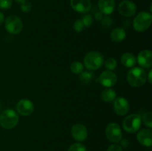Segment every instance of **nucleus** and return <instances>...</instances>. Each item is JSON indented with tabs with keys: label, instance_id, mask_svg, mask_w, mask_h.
Listing matches in <instances>:
<instances>
[{
	"label": "nucleus",
	"instance_id": "obj_1",
	"mask_svg": "<svg viewBox=\"0 0 152 151\" xmlns=\"http://www.w3.org/2000/svg\"><path fill=\"white\" fill-rule=\"evenodd\" d=\"M147 80V74L142 68H133L127 74V81L131 86L140 87L144 85Z\"/></svg>",
	"mask_w": 152,
	"mask_h": 151
},
{
	"label": "nucleus",
	"instance_id": "obj_2",
	"mask_svg": "<svg viewBox=\"0 0 152 151\" xmlns=\"http://www.w3.org/2000/svg\"><path fill=\"white\" fill-rule=\"evenodd\" d=\"M19 116L13 109H7L0 114V125L3 128L11 130L17 125Z\"/></svg>",
	"mask_w": 152,
	"mask_h": 151
},
{
	"label": "nucleus",
	"instance_id": "obj_3",
	"mask_svg": "<svg viewBox=\"0 0 152 151\" xmlns=\"http://www.w3.org/2000/svg\"><path fill=\"white\" fill-rule=\"evenodd\" d=\"M104 64V57L99 52L91 51L84 58V65L87 69L96 70Z\"/></svg>",
	"mask_w": 152,
	"mask_h": 151
},
{
	"label": "nucleus",
	"instance_id": "obj_4",
	"mask_svg": "<svg viewBox=\"0 0 152 151\" xmlns=\"http://www.w3.org/2000/svg\"><path fill=\"white\" fill-rule=\"evenodd\" d=\"M152 22V15L146 11L140 12L133 21L134 29L137 32H144L149 28Z\"/></svg>",
	"mask_w": 152,
	"mask_h": 151
},
{
	"label": "nucleus",
	"instance_id": "obj_5",
	"mask_svg": "<svg viewBox=\"0 0 152 151\" xmlns=\"http://www.w3.org/2000/svg\"><path fill=\"white\" fill-rule=\"evenodd\" d=\"M142 125V118L139 114L133 113L128 115L123 121V127L125 131L129 133L137 132Z\"/></svg>",
	"mask_w": 152,
	"mask_h": 151
},
{
	"label": "nucleus",
	"instance_id": "obj_6",
	"mask_svg": "<svg viewBox=\"0 0 152 151\" xmlns=\"http://www.w3.org/2000/svg\"><path fill=\"white\" fill-rule=\"evenodd\" d=\"M4 27L5 29L9 33L19 34L22 31L23 28V24L20 18L18 17L16 15H10L7 16V19L4 21Z\"/></svg>",
	"mask_w": 152,
	"mask_h": 151
},
{
	"label": "nucleus",
	"instance_id": "obj_7",
	"mask_svg": "<svg viewBox=\"0 0 152 151\" xmlns=\"http://www.w3.org/2000/svg\"><path fill=\"white\" fill-rule=\"evenodd\" d=\"M105 136L107 139L112 143H118L123 138L121 128L117 123H110L105 129Z\"/></svg>",
	"mask_w": 152,
	"mask_h": 151
},
{
	"label": "nucleus",
	"instance_id": "obj_8",
	"mask_svg": "<svg viewBox=\"0 0 152 151\" xmlns=\"http://www.w3.org/2000/svg\"><path fill=\"white\" fill-rule=\"evenodd\" d=\"M118 11L125 17H132L136 13L137 6L130 0H123L118 4Z\"/></svg>",
	"mask_w": 152,
	"mask_h": 151
},
{
	"label": "nucleus",
	"instance_id": "obj_9",
	"mask_svg": "<svg viewBox=\"0 0 152 151\" xmlns=\"http://www.w3.org/2000/svg\"><path fill=\"white\" fill-rule=\"evenodd\" d=\"M99 82L105 87H111L117 82V74L111 70L103 71L99 75Z\"/></svg>",
	"mask_w": 152,
	"mask_h": 151
},
{
	"label": "nucleus",
	"instance_id": "obj_10",
	"mask_svg": "<svg viewBox=\"0 0 152 151\" xmlns=\"http://www.w3.org/2000/svg\"><path fill=\"white\" fill-rule=\"evenodd\" d=\"M71 133L73 139L78 142H84L88 137V130L83 124H76L73 125Z\"/></svg>",
	"mask_w": 152,
	"mask_h": 151
},
{
	"label": "nucleus",
	"instance_id": "obj_11",
	"mask_svg": "<svg viewBox=\"0 0 152 151\" xmlns=\"http://www.w3.org/2000/svg\"><path fill=\"white\" fill-rule=\"evenodd\" d=\"M114 110L118 115H125L129 110V103L127 99L123 97H118L114 101Z\"/></svg>",
	"mask_w": 152,
	"mask_h": 151
},
{
	"label": "nucleus",
	"instance_id": "obj_12",
	"mask_svg": "<svg viewBox=\"0 0 152 151\" xmlns=\"http://www.w3.org/2000/svg\"><path fill=\"white\" fill-rule=\"evenodd\" d=\"M16 110L24 116H28L31 115L34 110V106L32 102L28 99H22L19 101V102L16 105Z\"/></svg>",
	"mask_w": 152,
	"mask_h": 151
},
{
	"label": "nucleus",
	"instance_id": "obj_13",
	"mask_svg": "<svg viewBox=\"0 0 152 151\" xmlns=\"http://www.w3.org/2000/svg\"><path fill=\"white\" fill-rule=\"evenodd\" d=\"M70 3L73 10L81 13H87L92 7L90 0H71Z\"/></svg>",
	"mask_w": 152,
	"mask_h": 151
},
{
	"label": "nucleus",
	"instance_id": "obj_14",
	"mask_svg": "<svg viewBox=\"0 0 152 151\" xmlns=\"http://www.w3.org/2000/svg\"><path fill=\"white\" fill-rule=\"evenodd\" d=\"M137 62L143 68H148L152 65V53L150 50H143L138 54Z\"/></svg>",
	"mask_w": 152,
	"mask_h": 151
},
{
	"label": "nucleus",
	"instance_id": "obj_15",
	"mask_svg": "<svg viewBox=\"0 0 152 151\" xmlns=\"http://www.w3.org/2000/svg\"><path fill=\"white\" fill-rule=\"evenodd\" d=\"M137 139L139 143L145 147L152 145V131L151 129H142L137 135Z\"/></svg>",
	"mask_w": 152,
	"mask_h": 151
},
{
	"label": "nucleus",
	"instance_id": "obj_16",
	"mask_svg": "<svg viewBox=\"0 0 152 151\" xmlns=\"http://www.w3.org/2000/svg\"><path fill=\"white\" fill-rule=\"evenodd\" d=\"M115 0H99L98 7L102 14L110 15L115 9Z\"/></svg>",
	"mask_w": 152,
	"mask_h": 151
},
{
	"label": "nucleus",
	"instance_id": "obj_17",
	"mask_svg": "<svg viewBox=\"0 0 152 151\" xmlns=\"http://www.w3.org/2000/svg\"><path fill=\"white\" fill-rule=\"evenodd\" d=\"M120 61H121V63L126 68H132L137 63L136 57L134 56V55L131 53H123L122 55Z\"/></svg>",
	"mask_w": 152,
	"mask_h": 151
},
{
	"label": "nucleus",
	"instance_id": "obj_18",
	"mask_svg": "<svg viewBox=\"0 0 152 151\" xmlns=\"http://www.w3.org/2000/svg\"><path fill=\"white\" fill-rule=\"evenodd\" d=\"M111 39L114 42L123 41L126 37V33L122 28H117L113 30L111 33Z\"/></svg>",
	"mask_w": 152,
	"mask_h": 151
},
{
	"label": "nucleus",
	"instance_id": "obj_19",
	"mask_svg": "<svg viewBox=\"0 0 152 151\" xmlns=\"http://www.w3.org/2000/svg\"><path fill=\"white\" fill-rule=\"evenodd\" d=\"M116 92L111 88H105L101 92L100 97L103 102H111L116 99Z\"/></svg>",
	"mask_w": 152,
	"mask_h": 151
},
{
	"label": "nucleus",
	"instance_id": "obj_20",
	"mask_svg": "<svg viewBox=\"0 0 152 151\" xmlns=\"http://www.w3.org/2000/svg\"><path fill=\"white\" fill-rule=\"evenodd\" d=\"M71 70L74 74H81L84 70V65L80 62H74L71 65Z\"/></svg>",
	"mask_w": 152,
	"mask_h": 151
},
{
	"label": "nucleus",
	"instance_id": "obj_21",
	"mask_svg": "<svg viewBox=\"0 0 152 151\" xmlns=\"http://www.w3.org/2000/svg\"><path fill=\"white\" fill-rule=\"evenodd\" d=\"M94 78V74L91 72H83L80 76V79L82 83L88 84Z\"/></svg>",
	"mask_w": 152,
	"mask_h": 151
},
{
	"label": "nucleus",
	"instance_id": "obj_22",
	"mask_svg": "<svg viewBox=\"0 0 152 151\" xmlns=\"http://www.w3.org/2000/svg\"><path fill=\"white\" fill-rule=\"evenodd\" d=\"M105 65L108 70L112 71L117 67V62L114 58H108L105 62Z\"/></svg>",
	"mask_w": 152,
	"mask_h": 151
},
{
	"label": "nucleus",
	"instance_id": "obj_23",
	"mask_svg": "<svg viewBox=\"0 0 152 151\" xmlns=\"http://www.w3.org/2000/svg\"><path fill=\"white\" fill-rule=\"evenodd\" d=\"M144 124L146 126H148L149 128L152 127V113L151 111L146 112L143 115V118H142Z\"/></svg>",
	"mask_w": 152,
	"mask_h": 151
},
{
	"label": "nucleus",
	"instance_id": "obj_24",
	"mask_svg": "<svg viewBox=\"0 0 152 151\" xmlns=\"http://www.w3.org/2000/svg\"><path fill=\"white\" fill-rule=\"evenodd\" d=\"M81 21L85 27L89 28L93 24V17L91 14H86L82 17Z\"/></svg>",
	"mask_w": 152,
	"mask_h": 151
},
{
	"label": "nucleus",
	"instance_id": "obj_25",
	"mask_svg": "<svg viewBox=\"0 0 152 151\" xmlns=\"http://www.w3.org/2000/svg\"><path fill=\"white\" fill-rule=\"evenodd\" d=\"M68 151H87V149L81 143H75L73 144L69 148H68Z\"/></svg>",
	"mask_w": 152,
	"mask_h": 151
},
{
	"label": "nucleus",
	"instance_id": "obj_26",
	"mask_svg": "<svg viewBox=\"0 0 152 151\" xmlns=\"http://www.w3.org/2000/svg\"><path fill=\"white\" fill-rule=\"evenodd\" d=\"M73 28L75 31H77V33H80L84 30L85 26L83 25V22L81 21V19H78V20L76 21L75 22L73 25Z\"/></svg>",
	"mask_w": 152,
	"mask_h": 151
},
{
	"label": "nucleus",
	"instance_id": "obj_27",
	"mask_svg": "<svg viewBox=\"0 0 152 151\" xmlns=\"http://www.w3.org/2000/svg\"><path fill=\"white\" fill-rule=\"evenodd\" d=\"M13 0H0V8L2 10H7L12 6Z\"/></svg>",
	"mask_w": 152,
	"mask_h": 151
},
{
	"label": "nucleus",
	"instance_id": "obj_28",
	"mask_svg": "<svg viewBox=\"0 0 152 151\" xmlns=\"http://www.w3.org/2000/svg\"><path fill=\"white\" fill-rule=\"evenodd\" d=\"M112 25H113V20L110 17L102 18V25L103 28H109V27L112 26Z\"/></svg>",
	"mask_w": 152,
	"mask_h": 151
},
{
	"label": "nucleus",
	"instance_id": "obj_29",
	"mask_svg": "<svg viewBox=\"0 0 152 151\" xmlns=\"http://www.w3.org/2000/svg\"><path fill=\"white\" fill-rule=\"evenodd\" d=\"M106 151H123V148L120 145L114 144H111V146L108 147Z\"/></svg>",
	"mask_w": 152,
	"mask_h": 151
},
{
	"label": "nucleus",
	"instance_id": "obj_30",
	"mask_svg": "<svg viewBox=\"0 0 152 151\" xmlns=\"http://www.w3.org/2000/svg\"><path fill=\"white\" fill-rule=\"evenodd\" d=\"M31 3L27 2V1H25V3L22 4V5H21V9H22V10H23L24 12H29L30 10H31Z\"/></svg>",
	"mask_w": 152,
	"mask_h": 151
},
{
	"label": "nucleus",
	"instance_id": "obj_31",
	"mask_svg": "<svg viewBox=\"0 0 152 151\" xmlns=\"http://www.w3.org/2000/svg\"><path fill=\"white\" fill-rule=\"evenodd\" d=\"M95 17H96V19H97V20H101V19H102V18H103V16H102V13H96V14H95Z\"/></svg>",
	"mask_w": 152,
	"mask_h": 151
},
{
	"label": "nucleus",
	"instance_id": "obj_32",
	"mask_svg": "<svg viewBox=\"0 0 152 151\" xmlns=\"http://www.w3.org/2000/svg\"><path fill=\"white\" fill-rule=\"evenodd\" d=\"M151 74H152V70H151L149 71V73H148V75H147V78H148V81L150 84H151Z\"/></svg>",
	"mask_w": 152,
	"mask_h": 151
},
{
	"label": "nucleus",
	"instance_id": "obj_33",
	"mask_svg": "<svg viewBox=\"0 0 152 151\" xmlns=\"http://www.w3.org/2000/svg\"><path fill=\"white\" fill-rule=\"evenodd\" d=\"M4 14H3L2 12H0V25H1V24L4 22Z\"/></svg>",
	"mask_w": 152,
	"mask_h": 151
},
{
	"label": "nucleus",
	"instance_id": "obj_34",
	"mask_svg": "<svg viewBox=\"0 0 152 151\" xmlns=\"http://www.w3.org/2000/svg\"><path fill=\"white\" fill-rule=\"evenodd\" d=\"M15 1H16V2H18V3H19V4H23V3H25L27 0H15Z\"/></svg>",
	"mask_w": 152,
	"mask_h": 151
}]
</instances>
